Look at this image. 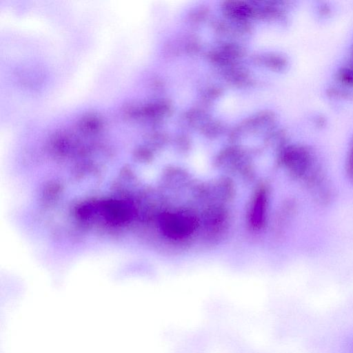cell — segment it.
Returning a JSON list of instances; mask_svg holds the SVG:
<instances>
[{
    "instance_id": "6da1fadb",
    "label": "cell",
    "mask_w": 353,
    "mask_h": 353,
    "mask_svg": "<svg viewBox=\"0 0 353 353\" xmlns=\"http://www.w3.org/2000/svg\"><path fill=\"white\" fill-rule=\"evenodd\" d=\"M195 225V221L190 215L182 213L166 214L161 221L163 232L167 236L175 239L190 234Z\"/></svg>"
},
{
    "instance_id": "7a4b0ae2",
    "label": "cell",
    "mask_w": 353,
    "mask_h": 353,
    "mask_svg": "<svg viewBox=\"0 0 353 353\" xmlns=\"http://www.w3.org/2000/svg\"><path fill=\"white\" fill-rule=\"evenodd\" d=\"M103 217L111 222H123L129 216V210L127 206L119 201H107L100 207Z\"/></svg>"
},
{
    "instance_id": "3957f363",
    "label": "cell",
    "mask_w": 353,
    "mask_h": 353,
    "mask_svg": "<svg viewBox=\"0 0 353 353\" xmlns=\"http://www.w3.org/2000/svg\"><path fill=\"white\" fill-rule=\"evenodd\" d=\"M266 205L265 192L261 191L256 196L252 214V223L255 227H260L264 220Z\"/></svg>"
},
{
    "instance_id": "277c9868",
    "label": "cell",
    "mask_w": 353,
    "mask_h": 353,
    "mask_svg": "<svg viewBox=\"0 0 353 353\" xmlns=\"http://www.w3.org/2000/svg\"><path fill=\"white\" fill-rule=\"evenodd\" d=\"M339 80L347 85L353 86V69L343 68L338 73Z\"/></svg>"
},
{
    "instance_id": "5b68a950",
    "label": "cell",
    "mask_w": 353,
    "mask_h": 353,
    "mask_svg": "<svg viewBox=\"0 0 353 353\" xmlns=\"http://www.w3.org/2000/svg\"><path fill=\"white\" fill-rule=\"evenodd\" d=\"M352 57H353V52H352Z\"/></svg>"
}]
</instances>
